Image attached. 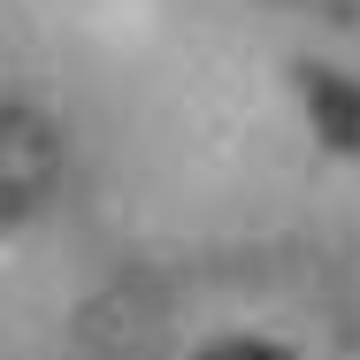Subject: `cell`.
I'll list each match as a JSON object with an SVG mask.
<instances>
[{"instance_id":"obj_1","label":"cell","mask_w":360,"mask_h":360,"mask_svg":"<svg viewBox=\"0 0 360 360\" xmlns=\"http://www.w3.org/2000/svg\"><path fill=\"white\" fill-rule=\"evenodd\" d=\"M307 100H314V115H322V139L360 146V92L353 84H330L322 70H307Z\"/></svg>"},{"instance_id":"obj_2","label":"cell","mask_w":360,"mask_h":360,"mask_svg":"<svg viewBox=\"0 0 360 360\" xmlns=\"http://www.w3.org/2000/svg\"><path fill=\"white\" fill-rule=\"evenodd\" d=\"M192 360H291L284 345H261V338H230V345H207V353H192Z\"/></svg>"}]
</instances>
